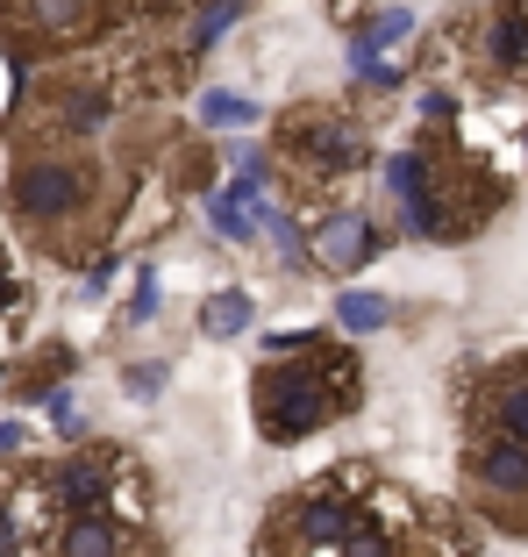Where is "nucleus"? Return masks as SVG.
Masks as SVG:
<instances>
[{
  "instance_id": "obj_1",
  "label": "nucleus",
  "mask_w": 528,
  "mask_h": 557,
  "mask_svg": "<svg viewBox=\"0 0 528 557\" xmlns=\"http://www.w3.org/2000/svg\"><path fill=\"white\" fill-rule=\"evenodd\" d=\"M179 72L172 65H136L129 50H79L65 65H50L29 79L15 115V144H93L100 129H115V115L129 108V86H172Z\"/></svg>"
},
{
  "instance_id": "obj_2",
  "label": "nucleus",
  "mask_w": 528,
  "mask_h": 557,
  "mask_svg": "<svg viewBox=\"0 0 528 557\" xmlns=\"http://www.w3.org/2000/svg\"><path fill=\"white\" fill-rule=\"evenodd\" d=\"M357 400H364L357 358L343 344H322V336H272V358L257 364V386H250L264 443H300L314 429L343 422Z\"/></svg>"
},
{
  "instance_id": "obj_3",
  "label": "nucleus",
  "mask_w": 528,
  "mask_h": 557,
  "mask_svg": "<svg viewBox=\"0 0 528 557\" xmlns=\"http://www.w3.org/2000/svg\"><path fill=\"white\" fill-rule=\"evenodd\" d=\"M8 214H15L43 250L79 244L86 222L108 214V164L86 144H50V136H36V144H22L15 164H8Z\"/></svg>"
},
{
  "instance_id": "obj_4",
  "label": "nucleus",
  "mask_w": 528,
  "mask_h": 557,
  "mask_svg": "<svg viewBox=\"0 0 528 557\" xmlns=\"http://www.w3.org/2000/svg\"><path fill=\"white\" fill-rule=\"evenodd\" d=\"M272 172H279L293 194L307 200H343L350 186L372 172V122L357 108H336V100H300L272 122Z\"/></svg>"
},
{
  "instance_id": "obj_5",
  "label": "nucleus",
  "mask_w": 528,
  "mask_h": 557,
  "mask_svg": "<svg viewBox=\"0 0 528 557\" xmlns=\"http://www.w3.org/2000/svg\"><path fill=\"white\" fill-rule=\"evenodd\" d=\"M379 472L372 465H336V472L307 479V486L286 500L257 536V557H336L343 536L364 522V500H372Z\"/></svg>"
},
{
  "instance_id": "obj_6",
  "label": "nucleus",
  "mask_w": 528,
  "mask_h": 557,
  "mask_svg": "<svg viewBox=\"0 0 528 557\" xmlns=\"http://www.w3.org/2000/svg\"><path fill=\"white\" fill-rule=\"evenodd\" d=\"M500 200H507V186H500L472 150L429 136V186L414 200H400V230L429 236V244H464V236H479L500 214Z\"/></svg>"
},
{
  "instance_id": "obj_7",
  "label": "nucleus",
  "mask_w": 528,
  "mask_h": 557,
  "mask_svg": "<svg viewBox=\"0 0 528 557\" xmlns=\"http://www.w3.org/2000/svg\"><path fill=\"white\" fill-rule=\"evenodd\" d=\"M36 508L43 515H79V508H115L129 522H143V465L115 443H86V450H65L58 465L29 479Z\"/></svg>"
},
{
  "instance_id": "obj_8",
  "label": "nucleus",
  "mask_w": 528,
  "mask_h": 557,
  "mask_svg": "<svg viewBox=\"0 0 528 557\" xmlns=\"http://www.w3.org/2000/svg\"><path fill=\"white\" fill-rule=\"evenodd\" d=\"M436 58H457L464 72H479L493 86H528V0H493L472 22L443 36Z\"/></svg>"
},
{
  "instance_id": "obj_9",
  "label": "nucleus",
  "mask_w": 528,
  "mask_h": 557,
  "mask_svg": "<svg viewBox=\"0 0 528 557\" xmlns=\"http://www.w3.org/2000/svg\"><path fill=\"white\" fill-rule=\"evenodd\" d=\"M115 0H0V36L22 44H86L108 29Z\"/></svg>"
},
{
  "instance_id": "obj_10",
  "label": "nucleus",
  "mask_w": 528,
  "mask_h": 557,
  "mask_svg": "<svg viewBox=\"0 0 528 557\" xmlns=\"http://www.w3.org/2000/svg\"><path fill=\"white\" fill-rule=\"evenodd\" d=\"M429 522V515L414 508L407 493L393 486H372V500H364V522L343 536V550L336 557H422V543H414V529Z\"/></svg>"
},
{
  "instance_id": "obj_11",
  "label": "nucleus",
  "mask_w": 528,
  "mask_h": 557,
  "mask_svg": "<svg viewBox=\"0 0 528 557\" xmlns=\"http://www.w3.org/2000/svg\"><path fill=\"white\" fill-rule=\"evenodd\" d=\"M372 258H379V222H372L364 208H343V200H336V208L307 230V272L350 278V272H364Z\"/></svg>"
},
{
  "instance_id": "obj_12",
  "label": "nucleus",
  "mask_w": 528,
  "mask_h": 557,
  "mask_svg": "<svg viewBox=\"0 0 528 557\" xmlns=\"http://www.w3.org/2000/svg\"><path fill=\"white\" fill-rule=\"evenodd\" d=\"M43 557H136V522L115 508H79V515H50Z\"/></svg>"
},
{
  "instance_id": "obj_13",
  "label": "nucleus",
  "mask_w": 528,
  "mask_h": 557,
  "mask_svg": "<svg viewBox=\"0 0 528 557\" xmlns=\"http://www.w3.org/2000/svg\"><path fill=\"white\" fill-rule=\"evenodd\" d=\"M472 429H479V436L528 443V358L521 364H500L479 394H472Z\"/></svg>"
},
{
  "instance_id": "obj_14",
  "label": "nucleus",
  "mask_w": 528,
  "mask_h": 557,
  "mask_svg": "<svg viewBox=\"0 0 528 557\" xmlns=\"http://www.w3.org/2000/svg\"><path fill=\"white\" fill-rule=\"evenodd\" d=\"M336 322H343L350 336H372V329L393 322V300H386V294H364V286H357V294L336 300Z\"/></svg>"
},
{
  "instance_id": "obj_15",
  "label": "nucleus",
  "mask_w": 528,
  "mask_h": 557,
  "mask_svg": "<svg viewBox=\"0 0 528 557\" xmlns=\"http://www.w3.org/2000/svg\"><path fill=\"white\" fill-rule=\"evenodd\" d=\"M250 314H257V308H250V294H215L208 308H200V329H208V336H243Z\"/></svg>"
},
{
  "instance_id": "obj_16",
  "label": "nucleus",
  "mask_w": 528,
  "mask_h": 557,
  "mask_svg": "<svg viewBox=\"0 0 528 557\" xmlns=\"http://www.w3.org/2000/svg\"><path fill=\"white\" fill-rule=\"evenodd\" d=\"M208 172H215V150L208 144H179L172 150V186H208Z\"/></svg>"
},
{
  "instance_id": "obj_17",
  "label": "nucleus",
  "mask_w": 528,
  "mask_h": 557,
  "mask_svg": "<svg viewBox=\"0 0 528 557\" xmlns=\"http://www.w3.org/2000/svg\"><path fill=\"white\" fill-rule=\"evenodd\" d=\"M215 230L229 236V244H250V236H257V214H250L236 194H222V200H215Z\"/></svg>"
},
{
  "instance_id": "obj_18",
  "label": "nucleus",
  "mask_w": 528,
  "mask_h": 557,
  "mask_svg": "<svg viewBox=\"0 0 528 557\" xmlns=\"http://www.w3.org/2000/svg\"><path fill=\"white\" fill-rule=\"evenodd\" d=\"M22 308H29V286H22V264L0 244V314H22Z\"/></svg>"
},
{
  "instance_id": "obj_19",
  "label": "nucleus",
  "mask_w": 528,
  "mask_h": 557,
  "mask_svg": "<svg viewBox=\"0 0 528 557\" xmlns=\"http://www.w3.org/2000/svg\"><path fill=\"white\" fill-rule=\"evenodd\" d=\"M200 115H208V122H257V100H243V94H208V100H200Z\"/></svg>"
},
{
  "instance_id": "obj_20",
  "label": "nucleus",
  "mask_w": 528,
  "mask_h": 557,
  "mask_svg": "<svg viewBox=\"0 0 528 557\" xmlns=\"http://www.w3.org/2000/svg\"><path fill=\"white\" fill-rule=\"evenodd\" d=\"M58 372H72V350H65V344L43 350V358H36L29 372H22V386H29V394H50V379H58Z\"/></svg>"
},
{
  "instance_id": "obj_21",
  "label": "nucleus",
  "mask_w": 528,
  "mask_h": 557,
  "mask_svg": "<svg viewBox=\"0 0 528 557\" xmlns=\"http://www.w3.org/2000/svg\"><path fill=\"white\" fill-rule=\"evenodd\" d=\"M22 550V515H15V486L0 479V557Z\"/></svg>"
},
{
  "instance_id": "obj_22",
  "label": "nucleus",
  "mask_w": 528,
  "mask_h": 557,
  "mask_svg": "<svg viewBox=\"0 0 528 557\" xmlns=\"http://www.w3.org/2000/svg\"><path fill=\"white\" fill-rule=\"evenodd\" d=\"M158 379H165L158 364H136V372H129V394H136V400H150V394H158Z\"/></svg>"
},
{
  "instance_id": "obj_23",
  "label": "nucleus",
  "mask_w": 528,
  "mask_h": 557,
  "mask_svg": "<svg viewBox=\"0 0 528 557\" xmlns=\"http://www.w3.org/2000/svg\"><path fill=\"white\" fill-rule=\"evenodd\" d=\"M22 443V422H0V450H15Z\"/></svg>"
},
{
  "instance_id": "obj_24",
  "label": "nucleus",
  "mask_w": 528,
  "mask_h": 557,
  "mask_svg": "<svg viewBox=\"0 0 528 557\" xmlns=\"http://www.w3.org/2000/svg\"><path fill=\"white\" fill-rule=\"evenodd\" d=\"M521 150H528V136H521Z\"/></svg>"
}]
</instances>
